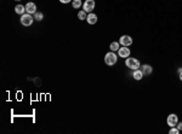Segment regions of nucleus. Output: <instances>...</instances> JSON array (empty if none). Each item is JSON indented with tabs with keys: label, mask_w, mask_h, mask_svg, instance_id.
<instances>
[{
	"label": "nucleus",
	"mask_w": 182,
	"mask_h": 134,
	"mask_svg": "<svg viewBox=\"0 0 182 134\" xmlns=\"http://www.w3.org/2000/svg\"><path fill=\"white\" fill-rule=\"evenodd\" d=\"M86 21H87V23H89V24H95V23L97 22V16L95 15V13L90 12L89 15H87V18H86Z\"/></svg>",
	"instance_id": "obj_10"
},
{
	"label": "nucleus",
	"mask_w": 182,
	"mask_h": 134,
	"mask_svg": "<svg viewBox=\"0 0 182 134\" xmlns=\"http://www.w3.org/2000/svg\"><path fill=\"white\" fill-rule=\"evenodd\" d=\"M169 133H170V134H178V133H180V130H178V129H177V127L175 126V127H171V128H170Z\"/></svg>",
	"instance_id": "obj_17"
},
{
	"label": "nucleus",
	"mask_w": 182,
	"mask_h": 134,
	"mask_svg": "<svg viewBox=\"0 0 182 134\" xmlns=\"http://www.w3.org/2000/svg\"><path fill=\"white\" fill-rule=\"evenodd\" d=\"M87 12H85L84 10H82V11H79L78 12V18H79L80 21H85L86 18H87V15H86Z\"/></svg>",
	"instance_id": "obj_13"
},
{
	"label": "nucleus",
	"mask_w": 182,
	"mask_h": 134,
	"mask_svg": "<svg viewBox=\"0 0 182 134\" xmlns=\"http://www.w3.org/2000/svg\"><path fill=\"white\" fill-rule=\"evenodd\" d=\"M177 122H178V117H177L176 114H170L166 118V123L170 127H175L177 125Z\"/></svg>",
	"instance_id": "obj_5"
},
{
	"label": "nucleus",
	"mask_w": 182,
	"mask_h": 134,
	"mask_svg": "<svg viewBox=\"0 0 182 134\" xmlns=\"http://www.w3.org/2000/svg\"><path fill=\"white\" fill-rule=\"evenodd\" d=\"M25 12L29 13V15H34V13L36 12V5L32 1L27 3V5H25Z\"/></svg>",
	"instance_id": "obj_8"
},
{
	"label": "nucleus",
	"mask_w": 182,
	"mask_h": 134,
	"mask_svg": "<svg viewBox=\"0 0 182 134\" xmlns=\"http://www.w3.org/2000/svg\"><path fill=\"white\" fill-rule=\"evenodd\" d=\"M181 71H182V68H180V69H178V70H177V73H178V74H180V73H181Z\"/></svg>",
	"instance_id": "obj_21"
},
{
	"label": "nucleus",
	"mask_w": 182,
	"mask_h": 134,
	"mask_svg": "<svg viewBox=\"0 0 182 134\" xmlns=\"http://www.w3.org/2000/svg\"><path fill=\"white\" fill-rule=\"evenodd\" d=\"M116 62H118V56L115 55V52L111 51V52L106 53V56H105V63H106L107 65L112 66V65H114Z\"/></svg>",
	"instance_id": "obj_2"
},
{
	"label": "nucleus",
	"mask_w": 182,
	"mask_h": 134,
	"mask_svg": "<svg viewBox=\"0 0 182 134\" xmlns=\"http://www.w3.org/2000/svg\"><path fill=\"white\" fill-rule=\"evenodd\" d=\"M130 53H131V51H130V48H127L126 46H122V47L118 50V55H119V57H122V58H127V57H130Z\"/></svg>",
	"instance_id": "obj_7"
},
{
	"label": "nucleus",
	"mask_w": 182,
	"mask_h": 134,
	"mask_svg": "<svg viewBox=\"0 0 182 134\" xmlns=\"http://www.w3.org/2000/svg\"><path fill=\"white\" fill-rule=\"evenodd\" d=\"M16 1H21V0H16Z\"/></svg>",
	"instance_id": "obj_22"
},
{
	"label": "nucleus",
	"mask_w": 182,
	"mask_h": 134,
	"mask_svg": "<svg viewBox=\"0 0 182 134\" xmlns=\"http://www.w3.org/2000/svg\"><path fill=\"white\" fill-rule=\"evenodd\" d=\"M33 21H34V17L32 15H29V13L25 12L24 15L21 16V23L24 25V27H29L33 24Z\"/></svg>",
	"instance_id": "obj_3"
},
{
	"label": "nucleus",
	"mask_w": 182,
	"mask_h": 134,
	"mask_svg": "<svg viewBox=\"0 0 182 134\" xmlns=\"http://www.w3.org/2000/svg\"><path fill=\"white\" fill-rule=\"evenodd\" d=\"M72 5H73L74 9H79V7L83 5V3H82V0H73V1H72Z\"/></svg>",
	"instance_id": "obj_15"
},
{
	"label": "nucleus",
	"mask_w": 182,
	"mask_h": 134,
	"mask_svg": "<svg viewBox=\"0 0 182 134\" xmlns=\"http://www.w3.org/2000/svg\"><path fill=\"white\" fill-rule=\"evenodd\" d=\"M34 19H36V21H41V19H44V15L41 12H35L34 13Z\"/></svg>",
	"instance_id": "obj_16"
},
{
	"label": "nucleus",
	"mask_w": 182,
	"mask_h": 134,
	"mask_svg": "<svg viewBox=\"0 0 182 134\" xmlns=\"http://www.w3.org/2000/svg\"><path fill=\"white\" fill-rule=\"evenodd\" d=\"M132 77L135 79V80H137V81H140V80L143 77V73L141 71V69H137V70H134V73H132Z\"/></svg>",
	"instance_id": "obj_12"
},
{
	"label": "nucleus",
	"mask_w": 182,
	"mask_h": 134,
	"mask_svg": "<svg viewBox=\"0 0 182 134\" xmlns=\"http://www.w3.org/2000/svg\"><path fill=\"white\" fill-rule=\"evenodd\" d=\"M15 12L17 13V15H24L25 13V6H23V5H21V4H18V5H16V7H15Z\"/></svg>",
	"instance_id": "obj_11"
},
{
	"label": "nucleus",
	"mask_w": 182,
	"mask_h": 134,
	"mask_svg": "<svg viewBox=\"0 0 182 134\" xmlns=\"http://www.w3.org/2000/svg\"><path fill=\"white\" fill-rule=\"evenodd\" d=\"M178 75H180V80H181V81H182V71H181V73H180Z\"/></svg>",
	"instance_id": "obj_20"
},
{
	"label": "nucleus",
	"mask_w": 182,
	"mask_h": 134,
	"mask_svg": "<svg viewBox=\"0 0 182 134\" xmlns=\"http://www.w3.org/2000/svg\"><path fill=\"white\" fill-rule=\"evenodd\" d=\"M60 1H61L62 4H68V3H71V1H73V0H60Z\"/></svg>",
	"instance_id": "obj_19"
},
{
	"label": "nucleus",
	"mask_w": 182,
	"mask_h": 134,
	"mask_svg": "<svg viewBox=\"0 0 182 134\" xmlns=\"http://www.w3.org/2000/svg\"><path fill=\"white\" fill-rule=\"evenodd\" d=\"M125 65L127 66L129 69H131V70H137L140 69V66H141V63L137 58H134V57H127L126 61H125Z\"/></svg>",
	"instance_id": "obj_1"
},
{
	"label": "nucleus",
	"mask_w": 182,
	"mask_h": 134,
	"mask_svg": "<svg viewBox=\"0 0 182 134\" xmlns=\"http://www.w3.org/2000/svg\"><path fill=\"white\" fill-rule=\"evenodd\" d=\"M95 6H96V3H95V0H85V3L83 4V9L85 12L90 13V12H92L95 10Z\"/></svg>",
	"instance_id": "obj_4"
},
{
	"label": "nucleus",
	"mask_w": 182,
	"mask_h": 134,
	"mask_svg": "<svg viewBox=\"0 0 182 134\" xmlns=\"http://www.w3.org/2000/svg\"><path fill=\"white\" fill-rule=\"evenodd\" d=\"M176 127H177V129H178V130L181 132V130H182V122H180V123L177 122V125H176Z\"/></svg>",
	"instance_id": "obj_18"
},
{
	"label": "nucleus",
	"mask_w": 182,
	"mask_h": 134,
	"mask_svg": "<svg viewBox=\"0 0 182 134\" xmlns=\"http://www.w3.org/2000/svg\"><path fill=\"white\" fill-rule=\"evenodd\" d=\"M140 68H141V71L143 73V76H148L153 73V68L148 64H143L142 66H140Z\"/></svg>",
	"instance_id": "obj_9"
},
{
	"label": "nucleus",
	"mask_w": 182,
	"mask_h": 134,
	"mask_svg": "<svg viewBox=\"0 0 182 134\" xmlns=\"http://www.w3.org/2000/svg\"><path fill=\"white\" fill-rule=\"evenodd\" d=\"M119 45H120V44H119V43H116V41L112 43V44H111V46H109L111 51H113V52H115V51H118V50L120 48V46H119Z\"/></svg>",
	"instance_id": "obj_14"
},
{
	"label": "nucleus",
	"mask_w": 182,
	"mask_h": 134,
	"mask_svg": "<svg viewBox=\"0 0 182 134\" xmlns=\"http://www.w3.org/2000/svg\"><path fill=\"white\" fill-rule=\"evenodd\" d=\"M119 44H120L122 46L129 47L130 45H132V39H131V36H129V35H123V36H120V39H119Z\"/></svg>",
	"instance_id": "obj_6"
}]
</instances>
